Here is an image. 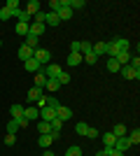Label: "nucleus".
I'll return each mask as SVG.
<instances>
[{
	"label": "nucleus",
	"mask_w": 140,
	"mask_h": 156,
	"mask_svg": "<svg viewBox=\"0 0 140 156\" xmlns=\"http://www.w3.org/2000/svg\"><path fill=\"white\" fill-rule=\"evenodd\" d=\"M121 51H131V42L126 37H114L112 42H107V56L110 58H114Z\"/></svg>",
	"instance_id": "f257e3e1"
},
{
	"label": "nucleus",
	"mask_w": 140,
	"mask_h": 156,
	"mask_svg": "<svg viewBox=\"0 0 140 156\" xmlns=\"http://www.w3.org/2000/svg\"><path fill=\"white\" fill-rule=\"evenodd\" d=\"M33 58L38 61L40 65H45V63H49V61H52V51H49V49H40V47H38V49L33 51Z\"/></svg>",
	"instance_id": "f03ea898"
},
{
	"label": "nucleus",
	"mask_w": 140,
	"mask_h": 156,
	"mask_svg": "<svg viewBox=\"0 0 140 156\" xmlns=\"http://www.w3.org/2000/svg\"><path fill=\"white\" fill-rule=\"evenodd\" d=\"M42 72L47 75V79H56V77L61 75V65H59V63H47Z\"/></svg>",
	"instance_id": "7ed1b4c3"
},
{
	"label": "nucleus",
	"mask_w": 140,
	"mask_h": 156,
	"mask_svg": "<svg viewBox=\"0 0 140 156\" xmlns=\"http://www.w3.org/2000/svg\"><path fill=\"white\" fill-rule=\"evenodd\" d=\"M119 72H121V77H124V79H135V82L140 79V70H133V68H128V65H121Z\"/></svg>",
	"instance_id": "20e7f679"
},
{
	"label": "nucleus",
	"mask_w": 140,
	"mask_h": 156,
	"mask_svg": "<svg viewBox=\"0 0 140 156\" xmlns=\"http://www.w3.org/2000/svg\"><path fill=\"white\" fill-rule=\"evenodd\" d=\"M45 96V93H42V89H38V86H31V89H28V100H23V103H38V100H40V98Z\"/></svg>",
	"instance_id": "39448f33"
},
{
	"label": "nucleus",
	"mask_w": 140,
	"mask_h": 156,
	"mask_svg": "<svg viewBox=\"0 0 140 156\" xmlns=\"http://www.w3.org/2000/svg\"><path fill=\"white\" fill-rule=\"evenodd\" d=\"M54 119H56V110H52V107H42V110H40V121L52 124Z\"/></svg>",
	"instance_id": "423d86ee"
},
{
	"label": "nucleus",
	"mask_w": 140,
	"mask_h": 156,
	"mask_svg": "<svg viewBox=\"0 0 140 156\" xmlns=\"http://www.w3.org/2000/svg\"><path fill=\"white\" fill-rule=\"evenodd\" d=\"M56 119H61V121L73 119V110H70V107H63V105H59V110H56Z\"/></svg>",
	"instance_id": "0eeeda50"
},
{
	"label": "nucleus",
	"mask_w": 140,
	"mask_h": 156,
	"mask_svg": "<svg viewBox=\"0 0 140 156\" xmlns=\"http://www.w3.org/2000/svg\"><path fill=\"white\" fill-rule=\"evenodd\" d=\"M16 56H19V58L26 63L28 58H33V49H31V47H26V44H21V47H19V51H16Z\"/></svg>",
	"instance_id": "6e6552de"
},
{
	"label": "nucleus",
	"mask_w": 140,
	"mask_h": 156,
	"mask_svg": "<svg viewBox=\"0 0 140 156\" xmlns=\"http://www.w3.org/2000/svg\"><path fill=\"white\" fill-rule=\"evenodd\" d=\"M45 23H31V26H28V35H35V37H40L42 33H45Z\"/></svg>",
	"instance_id": "1a4fd4ad"
},
{
	"label": "nucleus",
	"mask_w": 140,
	"mask_h": 156,
	"mask_svg": "<svg viewBox=\"0 0 140 156\" xmlns=\"http://www.w3.org/2000/svg\"><path fill=\"white\" fill-rule=\"evenodd\" d=\"M91 54H93V56H103V54H107V42H96V44L91 47Z\"/></svg>",
	"instance_id": "9d476101"
},
{
	"label": "nucleus",
	"mask_w": 140,
	"mask_h": 156,
	"mask_svg": "<svg viewBox=\"0 0 140 156\" xmlns=\"http://www.w3.org/2000/svg\"><path fill=\"white\" fill-rule=\"evenodd\" d=\"M23 70H28V72H40V70H42V65L38 63L35 58H28L26 63H23Z\"/></svg>",
	"instance_id": "9b49d317"
},
{
	"label": "nucleus",
	"mask_w": 140,
	"mask_h": 156,
	"mask_svg": "<svg viewBox=\"0 0 140 156\" xmlns=\"http://www.w3.org/2000/svg\"><path fill=\"white\" fill-rule=\"evenodd\" d=\"M45 84H47V75L45 72H35V77H33V86H38V89H45Z\"/></svg>",
	"instance_id": "f8f14e48"
},
{
	"label": "nucleus",
	"mask_w": 140,
	"mask_h": 156,
	"mask_svg": "<svg viewBox=\"0 0 140 156\" xmlns=\"http://www.w3.org/2000/svg\"><path fill=\"white\" fill-rule=\"evenodd\" d=\"M56 16H59V21H68V19H73V9L70 7H61L59 12H54Z\"/></svg>",
	"instance_id": "ddd939ff"
},
{
	"label": "nucleus",
	"mask_w": 140,
	"mask_h": 156,
	"mask_svg": "<svg viewBox=\"0 0 140 156\" xmlns=\"http://www.w3.org/2000/svg\"><path fill=\"white\" fill-rule=\"evenodd\" d=\"M23 110H26V107H23V105H19V103H14L12 107H9V114H12V119H21V117H23Z\"/></svg>",
	"instance_id": "4468645a"
},
{
	"label": "nucleus",
	"mask_w": 140,
	"mask_h": 156,
	"mask_svg": "<svg viewBox=\"0 0 140 156\" xmlns=\"http://www.w3.org/2000/svg\"><path fill=\"white\" fill-rule=\"evenodd\" d=\"M66 63L70 65V68H75V65H80V63H84V61H82V54H68V58H66Z\"/></svg>",
	"instance_id": "2eb2a0df"
},
{
	"label": "nucleus",
	"mask_w": 140,
	"mask_h": 156,
	"mask_svg": "<svg viewBox=\"0 0 140 156\" xmlns=\"http://www.w3.org/2000/svg\"><path fill=\"white\" fill-rule=\"evenodd\" d=\"M45 26H61L59 16H56L54 12H47V14H45Z\"/></svg>",
	"instance_id": "dca6fc26"
},
{
	"label": "nucleus",
	"mask_w": 140,
	"mask_h": 156,
	"mask_svg": "<svg viewBox=\"0 0 140 156\" xmlns=\"http://www.w3.org/2000/svg\"><path fill=\"white\" fill-rule=\"evenodd\" d=\"M23 119H28V121L31 119H40V110L38 107H26L23 110Z\"/></svg>",
	"instance_id": "f3484780"
},
{
	"label": "nucleus",
	"mask_w": 140,
	"mask_h": 156,
	"mask_svg": "<svg viewBox=\"0 0 140 156\" xmlns=\"http://www.w3.org/2000/svg\"><path fill=\"white\" fill-rule=\"evenodd\" d=\"M128 147H131V144H128L126 137H117V142H114V149H117V151H121V154H124Z\"/></svg>",
	"instance_id": "a211bd4d"
},
{
	"label": "nucleus",
	"mask_w": 140,
	"mask_h": 156,
	"mask_svg": "<svg viewBox=\"0 0 140 156\" xmlns=\"http://www.w3.org/2000/svg\"><path fill=\"white\" fill-rule=\"evenodd\" d=\"M126 140H128V144H131V147H133V144H138V142H140V130L133 128V130L126 135Z\"/></svg>",
	"instance_id": "6ab92c4d"
},
{
	"label": "nucleus",
	"mask_w": 140,
	"mask_h": 156,
	"mask_svg": "<svg viewBox=\"0 0 140 156\" xmlns=\"http://www.w3.org/2000/svg\"><path fill=\"white\" fill-rule=\"evenodd\" d=\"M40 7H42V5L38 2V0H31V2H28V5L23 7V9H26L28 14H38V12H40Z\"/></svg>",
	"instance_id": "aec40b11"
},
{
	"label": "nucleus",
	"mask_w": 140,
	"mask_h": 156,
	"mask_svg": "<svg viewBox=\"0 0 140 156\" xmlns=\"http://www.w3.org/2000/svg\"><path fill=\"white\" fill-rule=\"evenodd\" d=\"M28 26H31V23H19V21H16L14 33H16V35H21V37H26V35H28Z\"/></svg>",
	"instance_id": "412c9836"
},
{
	"label": "nucleus",
	"mask_w": 140,
	"mask_h": 156,
	"mask_svg": "<svg viewBox=\"0 0 140 156\" xmlns=\"http://www.w3.org/2000/svg\"><path fill=\"white\" fill-rule=\"evenodd\" d=\"M100 140H103V144H105V147H114V142H117V137H114L112 133H103V135H100Z\"/></svg>",
	"instance_id": "4be33fe9"
},
{
	"label": "nucleus",
	"mask_w": 140,
	"mask_h": 156,
	"mask_svg": "<svg viewBox=\"0 0 140 156\" xmlns=\"http://www.w3.org/2000/svg\"><path fill=\"white\" fill-rule=\"evenodd\" d=\"M131 56H133L131 51H121V54H117L114 58H117V63H119V65H126L128 61H131Z\"/></svg>",
	"instance_id": "5701e85b"
},
{
	"label": "nucleus",
	"mask_w": 140,
	"mask_h": 156,
	"mask_svg": "<svg viewBox=\"0 0 140 156\" xmlns=\"http://www.w3.org/2000/svg\"><path fill=\"white\" fill-rule=\"evenodd\" d=\"M110 133H112L114 137H126V126H124V124H117Z\"/></svg>",
	"instance_id": "b1692460"
},
{
	"label": "nucleus",
	"mask_w": 140,
	"mask_h": 156,
	"mask_svg": "<svg viewBox=\"0 0 140 156\" xmlns=\"http://www.w3.org/2000/svg\"><path fill=\"white\" fill-rule=\"evenodd\" d=\"M52 142H54L52 135H40V137H38V144H40L42 149H49V147H52Z\"/></svg>",
	"instance_id": "393cba45"
},
{
	"label": "nucleus",
	"mask_w": 140,
	"mask_h": 156,
	"mask_svg": "<svg viewBox=\"0 0 140 156\" xmlns=\"http://www.w3.org/2000/svg\"><path fill=\"white\" fill-rule=\"evenodd\" d=\"M38 130H40V135H49V133H52V124H47V121H38Z\"/></svg>",
	"instance_id": "a878e982"
},
{
	"label": "nucleus",
	"mask_w": 140,
	"mask_h": 156,
	"mask_svg": "<svg viewBox=\"0 0 140 156\" xmlns=\"http://www.w3.org/2000/svg\"><path fill=\"white\" fill-rule=\"evenodd\" d=\"M16 130H19L16 119H9V121H7V135H16Z\"/></svg>",
	"instance_id": "bb28decb"
},
{
	"label": "nucleus",
	"mask_w": 140,
	"mask_h": 156,
	"mask_svg": "<svg viewBox=\"0 0 140 156\" xmlns=\"http://www.w3.org/2000/svg\"><path fill=\"white\" fill-rule=\"evenodd\" d=\"M45 89H47V91H59V89H61V84H59V79H47V84H45Z\"/></svg>",
	"instance_id": "cd10ccee"
},
{
	"label": "nucleus",
	"mask_w": 140,
	"mask_h": 156,
	"mask_svg": "<svg viewBox=\"0 0 140 156\" xmlns=\"http://www.w3.org/2000/svg\"><path fill=\"white\" fill-rule=\"evenodd\" d=\"M38 42H40V37H35V35H26V47H31V49H38Z\"/></svg>",
	"instance_id": "c85d7f7f"
},
{
	"label": "nucleus",
	"mask_w": 140,
	"mask_h": 156,
	"mask_svg": "<svg viewBox=\"0 0 140 156\" xmlns=\"http://www.w3.org/2000/svg\"><path fill=\"white\" fill-rule=\"evenodd\" d=\"M68 7H70V9H82V7H87V2H84V0H68Z\"/></svg>",
	"instance_id": "c756f323"
},
{
	"label": "nucleus",
	"mask_w": 140,
	"mask_h": 156,
	"mask_svg": "<svg viewBox=\"0 0 140 156\" xmlns=\"http://www.w3.org/2000/svg\"><path fill=\"white\" fill-rule=\"evenodd\" d=\"M87 130H89V126L84 124V121H80V124L75 126V133H77V135H87Z\"/></svg>",
	"instance_id": "7c9ffc66"
},
{
	"label": "nucleus",
	"mask_w": 140,
	"mask_h": 156,
	"mask_svg": "<svg viewBox=\"0 0 140 156\" xmlns=\"http://www.w3.org/2000/svg\"><path fill=\"white\" fill-rule=\"evenodd\" d=\"M82 61H84V63H89V65H96V63H98V56H93V54H84V56H82Z\"/></svg>",
	"instance_id": "2f4dec72"
},
{
	"label": "nucleus",
	"mask_w": 140,
	"mask_h": 156,
	"mask_svg": "<svg viewBox=\"0 0 140 156\" xmlns=\"http://www.w3.org/2000/svg\"><path fill=\"white\" fill-rule=\"evenodd\" d=\"M119 68H121V65L117 63V58H110V61H107V70H110V72H119Z\"/></svg>",
	"instance_id": "473e14b6"
},
{
	"label": "nucleus",
	"mask_w": 140,
	"mask_h": 156,
	"mask_svg": "<svg viewBox=\"0 0 140 156\" xmlns=\"http://www.w3.org/2000/svg\"><path fill=\"white\" fill-rule=\"evenodd\" d=\"M91 42H80V54L84 56V54H91Z\"/></svg>",
	"instance_id": "72a5a7b5"
},
{
	"label": "nucleus",
	"mask_w": 140,
	"mask_h": 156,
	"mask_svg": "<svg viewBox=\"0 0 140 156\" xmlns=\"http://www.w3.org/2000/svg\"><path fill=\"white\" fill-rule=\"evenodd\" d=\"M66 156H82V149H80V147H77V144H73V147H68Z\"/></svg>",
	"instance_id": "f704fd0d"
},
{
	"label": "nucleus",
	"mask_w": 140,
	"mask_h": 156,
	"mask_svg": "<svg viewBox=\"0 0 140 156\" xmlns=\"http://www.w3.org/2000/svg\"><path fill=\"white\" fill-rule=\"evenodd\" d=\"M5 7H7V9H9V12H16V9H19V0H7V2H5Z\"/></svg>",
	"instance_id": "c9c22d12"
},
{
	"label": "nucleus",
	"mask_w": 140,
	"mask_h": 156,
	"mask_svg": "<svg viewBox=\"0 0 140 156\" xmlns=\"http://www.w3.org/2000/svg\"><path fill=\"white\" fill-rule=\"evenodd\" d=\"M59 100H56V98L54 96H47V107H52V110H59Z\"/></svg>",
	"instance_id": "e433bc0d"
},
{
	"label": "nucleus",
	"mask_w": 140,
	"mask_h": 156,
	"mask_svg": "<svg viewBox=\"0 0 140 156\" xmlns=\"http://www.w3.org/2000/svg\"><path fill=\"white\" fill-rule=\"evenodd\" d=\"M56 79H59V84L63 86V84H68V82H70V75H68L66 70H61V75H59V77H56Z\"/></svg>",
	"instance_id": "4c0bfd02"
},
{
	"label": "nucleus",
	"mask_w": 140,
	"mask_h": 156,
	"mask_svg": "<svg viewBox=\"0 0 140 156\" xmlns=\"http://www.w3.org/2000/svg\"><path fill=\"white\" fill-rule=\"evenodd\" d=\"M9 19H12V12H9L7 7H2V9H0V21H9Z\"/></svg>",
	"instance_id": "58836bf2"
},
{
	"label": "nucleus",
	"mask_w": 140,
	"mask_h": 156,
	"mask_svg": "<svg viewBox=\"0 0 140 156\" xmlns=\"http://www.w3.org/2000/svg\"><path fill=\"white\" fill-rule=\"evenodd\" d=\"M61 9V0H52L49 2V12H59Z\"/></svg>",
	"instance_id": "ea45409f"
},
{
	"label": "nucleus",
	"mask_w": 140,
	"mask_h": 156,
	"mask_svg": "<svg viewBox=\"0 0 140 156\" xmlns=\"http://www.w3.org/2000/svg\"><path fill=\"white\" fill-rule=\"evenodd\" d=\"M63 128V121H61V119H54L52 121V130H61Z\"/></svg>",
	"instance_id": "a19ab883"
},
{
	"label": "nucleus",
	"mask_w": 140,
	"mask_h": 156,
	"mask_svg": "<svg viewBox=\"0 0 140 156\" xmlns=\"http://www.w3.org/2000/svg\"><path fill=\"white\" fill-rule=\"evenodd\" d=\"M14 142H16V135H5V144L7 147H14Z\"/></svg>",
	"instance_id": "79ce46f5"
},
{
	"label": "nucleus",
	"mask_w": 140,
	"mask_h": 156,
	"mask_svg": "<svg viewBox=\"0 0 140 156\" xmlns=\"http://www.w3.org/2000/svg\"><path fill=\"white\" fill-rule=\"evenodd\" d=\"M35 107H38V110H42V107H47V96H42L40 100L35 103Z\"/></svg>",
	"instance_id": "37998d69"
},
{
	"label": "nucleus",
	"mask_w": 140,
	"mask_h": 156,
	"mask_svg": "<svg viewBox=\"0 0 140 156\" xmlns=\"http://www.w3.org/2000/svg\"><path fill=\"white\" fill-rule=\"evenodd\" d=\"M16 124H19V128H26V126L31 124V121H28V119H23V117H21V119H16Z\"/></svg>",
	"instance_id": "c03bdc74"
},
{
	"label": "nucleus",
	"mask_w": 140,
	"mask_h": 156,
	"mask_svg": "<svg viewBox=\"0 0 140 156\" xmlns=\"http://www.w3.org/2000/svg\"><path fill=\"white\" fill-rule=\"evenodd\" d=\"M87 137H98V130H96V128H89L87 130Z\"/></svg>",
	"instance_id": "a18cd8bd"
},
{
	"label": "nucleus",
	"mask_w": 140,
	"mask_h": 156,
	"mask_svg": "<svg viewBox=\"0 0 140 156\" xmlns=\"http://www.w3.org/2000/svg\"><path fill=\"white\" fill-rule=\"evenodd\" d=\"M42 156H56V154H54V151H49V149H47V151H45V154H42Z\"/></svg>",
	"instance_id": "49530a36"
},
{
	"label": "nucleus",
	"mask_w": 140,
	"mask_h": 156,
	"mask_svg": "<svg viewBox=\"0 0 140 156\" xmlns=\"http://www.w3.org/2000/svg\"><path fill=\"white\" fill-rule=\"evenodd\" d=\"M0 47H2V40H0Z\"/></svg>",
	"instance_id": "de8ad7c7"
}]
</instances>
